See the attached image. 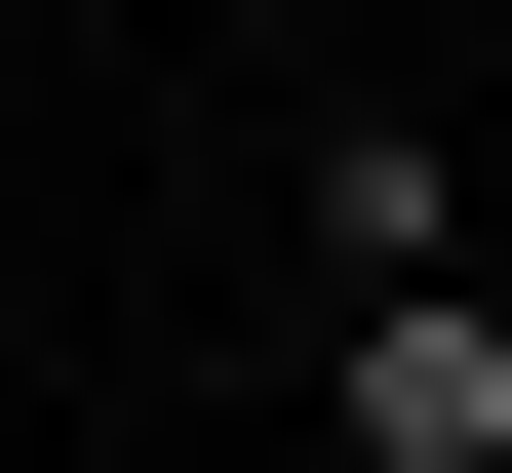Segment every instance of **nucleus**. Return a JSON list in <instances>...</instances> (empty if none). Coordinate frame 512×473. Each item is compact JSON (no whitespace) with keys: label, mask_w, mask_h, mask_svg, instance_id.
I'll use <instances>...</instances> for the list:
<instances>
[{"label":"nucleus","mask_w":512,"mask_h":473,"mask_svg":"<svg viewBox=\"0 0 512 473\" xmlns=\"http://www.w3.org/2000/svg\"><path fill=\"white\" fill-rule=\"evenodd\" d=\"M316 434H355V473H512V316H473V276H355Z\"/></svg>","instance_id":"obj_1"}]
</instances>
